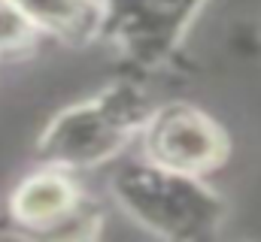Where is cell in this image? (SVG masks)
Instances as JSON below:
<instances>
[{
  "label": "cell",
  "mask_w": 261,
  "mask_h": 242,
  "mask_svg": "<svg viewBox=\"0 0 261 242\" xmlns=\"http://www.w3.org/2000/svg\"><path fill=\"white\" fill-rule=\"evenodd\" d=\"M110 194L137 227L167 242L216 239L228 218L225 200L203 176L167 170L146 158L113 170Z\"/></svg>",
  "instance_id": "obj_2"
},
{
  "label": "cell",
  "mask_w": 261,
  "mask_h": 242,
  "mask_svg": "<svg viewBox=\"0 0 261 242\" xmlns=\"http://www.w3.org/2000/svg\"><path fill=\"white\" fill-rule=\"evenodd\" d=\"M40 37L85 49L100 43V0H12Z\"/></svg>",
  "instance_id": "obj_6"
},
{
  "label": "cell",
  "mask_w": 261,
  "mask_h": 242,
  "mask_svg": "<svg viewBox=\"0 0 261 242\" xmlns=\"http://www.w3.org/2000/svg\"><path fill=\"white\" fill-rule=\"evenodd\" d=\"M152 106L146 82L125 73L91 97L55 112L37 136L34 158L70 173L103 167L140 136Z\"/></svg>",
  "instance_id": "obj_1"
},
{
  "label": "cell",
  "mask_w": 261,
  "mask_h": 242,
  "mask_svg": "<svg viewBox=\"0 0 261 242\" xmlns=\"http://www.w3.org/2000/svg\"><path fill=\"white\" fill-rule=\"evenodd\" d=\"M6 233L46 242L97 239L103 227V209L88 197L70 170L40 164L6 197Z\"/></svg>",
  "instance_id": "obj_4"
},
{
  "label": "cell",
  "mask_w": 261,
  "mask_h": 242,
  "mask_svg": "<svg viewBox=\"0 0 261 242\" xmlns=\"http://www.w3.org/2000/svg\"><path fill=\"white\" fill-rule=\"evenodd\" d=\"M210 0H100V43L125 64L128 76L164 70L179 55L195 18Z\"/></svg>",
  "instance_id": "obj_3"
},
{
  "label": "cell",
  "mask_w": 261,
  "mask_h": 242,
  "mask_svg": "<svg viewBox=\"0 0 261 242\" xmlns=\"http://www.w3.org/2000/svg\"><path fill=\"white\" fill-rule=\"evenodd\" d=\"M137 139L146 161L192 176L219 170L231 152L225 127L189 100L155 103Z\"/></svg>",
  "instance_id": "obj_5"
},
{
  "label": "cell",
  "mask_w": 261,
  "mask_h": 242,
  "mask_svg": "<svg viewBox=\"0 0 261 242\" xmlns=\"http://www.w3.org/2000/svg\"><path fill=\"white\" fill-rule=\"evenodd\" d=\"M40 40L43 37L18 12V6L12 0H0V60L18 58V55H31Z\"/></svg>",
  "instance_id": "obj_7"
}]
</instances>
